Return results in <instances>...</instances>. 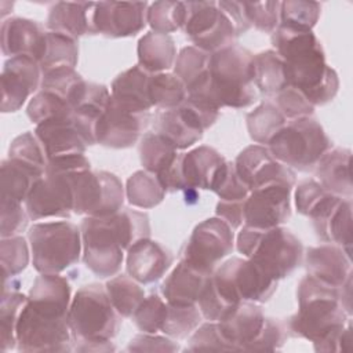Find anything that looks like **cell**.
Instances as JSON below:
<instances>
[{
  "instance_id": "obj_1",
  "label": "cell",
  "mask_w": 353,
  "mask_h": 353,
  "mask_svg": "<svg viewBox=\"0 0 353 353\" xmlns=\"http://www.w3.org/2000/svg\"><path fill=\"white\" fill-rule=\"evenodd\" d=\"M296 299L298 310L287 327L292 335L313 342L317 352L349 350L352 324L342 306L341 288L306 274L298 284Z\"/></svg>"
},
{
  "instance_id": "obj_2",
  "label": "cell",
  "mask_w": 353,
  "mask_h": 353,
  "mask_svg": "<svg viewBox=\"0 0 353 353\" xmlns=\"http://www.w3.org/2000/svg\"><path fill=\"white\" fill-rule=\"evenodd\" d=\"M272 44L283 59L290 87L299 90L313 106L325 105L335 98L338 74L327 65L323 46L312 30L279 26L272 33Z\"/></svg>"
},
{
  "instance_id": "obj_3",
  "label": "cell",
  "mask_w": 353,
  "mask_h": 353,
  "mask_svg": "<svg viewBox=\"0 0 353 353\" xmlns=\"http://www.w3.org/2000/svg\"><path fill=\"white\" fill-rule=\"evenodd\" d=\"M68 323L74 350H114L110 341L120 330L121 316L113 307L105 285L98 283L81 285L72 298Z\"/></svg>"
},
{
  "instance_id": "obj_4",
  "label": "cell",
  "mask_w": 353,
  "mask_h": 353,
  "mask_svg": "<svg viewBox=\"0 0 353 353\" xmlns=\"http://www.w3.org/2000/svg\"><path fill=\"white\" fill-rule=\"evenodd\" d=\"M91 164L84 154L50 159L46 174L28 194L25 208L32 221L69 218L74 210V176Z\"/></svg>"
},
{
  "instance_id": "obj_5",
  "label": "cell",
  "mask_w": 353,
  "mask_h": 353,
  "mask_svg": "<svg viewBox=\"0 0 353 353\" xmlns=\"http://www.w3.org/2000/svg\"><path fill=\"white\" fill-rule=\"evenodd\" d=\"M236 248L277 281L288 277L303 261L301 240L284 226L258 229L244 225L237 233Z\"/></svg>"
},
{
  "instance_id": "obj_6",
  "label": "cell",
  "mask_w": 353,
  "mask_h": 353,
  "mask_svg": "<svg viewBox=\"0 0 353 353\" xmlns=\"http://www.w3.org/2000/svg\"><path fill=\"white\" fill-rule=\"evenodd\" d=\"M210 95L222 109L223 106L241 109L256 99L254 84V54L233 44L211 54Z\"/></svg>"
},
{
  "instance_id": "obj_7",
  "label": "cell",
  "mask_w": 353,
  "mask_h": 353,
  "mask_svg": "<svg viewBox=\"0 0 353 353\" xmlns=\"http://www.w3.org/2000/svg\"><path fill=\"white\" fill-rule=\"evenodd\" d=\"M32 263L39 273L59 274L83 254L81 232L69 221L36 222L28 230Z\"/></svg>"
},
{
  "instance_id": "obj_8",
  "label": "cell",
  "mask_w": 353,
  "mask_h": 353,
  "mask_svg": "<svg viewBox=\"0 0 353 353\" xmlns=\"http://www.w3.org/2000/svg\"><path fill=\"white\" fill-rule=\"evenodd\" d=\"M331 148V139L312 116L290 120L268 143L276 160L298 171H313Z\"/></svg>"
},
{
  "instance_id": "obj_9",
  "label": "cell",
  "mask_w": 353,
  "mask_h": 353,
  "mask_svg": "<svg viewBox=\"0 0 353 353\" xmlns=\"http://www.w3.org/2000/svg\"><path fill=\"white\" fill-rule=\"evenodd\" d=\"M219 108L200 97H188L178 108L159 110L153 130L176 150L188 149L203 138V134L219 117Z\"/></svg>"
},
{
  "instance_id": "obj_10",
  "label": "cell",
  "mask_w": 353,
  "mask_h": 353,
  "mask_svg": "<svg viewBox=\"0 0 353 353\" xmlns=\"http://www.w3.org/2000/svg\"><path fill=\"white\" fill-rule=\"evenodd\" d=\"M211 279L218 292L233 305L241 301L268 302L277 290V280L248 258L226 259L214 270Z\"/></svg>"
},
{
  "instance_id": "obj_11",
  "label": "cell",
  "mask_w": 353,
  "mask_h": 353,
  "mask_svg": "<svg viewBox=\"0 0 353 353\" xmlns=\"http://www.w3.org/2000/svg\"><path fill=\"white\" fill-rule=\"evenodd\" d=\"M83 243V262L99 279L116 276L124 259V250L119 241L110 215L85 216L80 225Z\"/></svg>"
},
{
  "instance_id": "obj_12",
  "label": "cell",
  "mask_w": 353,
  "mask_h": 353,
  "mask_svg": "<svg viewBox=\"0 0 353 353\" xmlns=\"http://www.w3.org/2000/svg\"><path fill=\"white\" fill-rule=\"evenodd\" d=\"M17 349L19 352H72L73 338L68 317H58L23 306L17 328Z\"/></svg>"
},
{
  "instance_id": "obj_13",
  "label": "cell",
  "mask_w": 353,
  "mask_h": 353,
  "mask_svg": "<svg viewBox=\"0 0 353 353\" xmlns=\"http://www.w3.org/2000/svg\"><path fill=\"white\" fill-rule=\"evenodd\" d=\"M183 30L194 47L214 54L234 44L236 26L218 1H188Z\"/></svg>"
},
{
  "instance_id": "obj_14",
  "label": "cell",
  "mask_w": 353,
  "mask_h": 353,
  "mask_svg": "<svg viewBox=\"0 0 353 353\" xmlns=\"http://www.w3.org/2000/svg\"><path fill=\"white\" fill-rule=\"evenodd\" d=\"M125 190L121 181L108 171L85 170L74 176V210L77 215L109 216L123 208Z\"/></svg>"
},
{
  "instance_id": "obj_15",
  "label": "cell",
  "mask_w": 353,
  "mask_h": 353,
  "mask_svg": "<svg viewBox=\"0 0 353 353\" xmlns=\"http://www.w3.org/2000/svg\"><path fill=\"white\" fill-rule=\"evenodd\" d=\"M233 229L221 218L200 222L192 232L182 259L196 270L212 274L218 265L233 252Z\"/></svg>"
},
{
  "instance_id": "obj_16",
  "label": "cell",
  "mask_w": 353,
  "mask_h": 353,
  "mask_svg": "<svg viewBox=\"0 0 353 353\" xmlns=\"http://www.w3.org/2000/svg\"><path fill=\"white\" fill-rule=\"evenodd\" d=\"M295 182L277 181L250 192L244 201V225L270 229L283 226L291 216V192Z\"/></svg>"
},
{
  "instance_id": "obj_17",
  "label": "cell",
  "mask_w": 353,
  "mask_h": 353,
  "mask_svg": "<svg viewBox=\"0 0 353 353\" xmlns=\"http://www.w3.org/2000/svg\"><path fill=\"white\" fill-rule=\"evenodd\" d=\"M40 63L28 55L8 58L1 70V112H17L41 87Z\"/></svg>"
},
{
  "instance_id": "obj_18",
  "label": "cell",
  "mask_w": 353,
  "mask_h": 353,
  "mask_svg": "<svg viewBox=\"0 0 353 353\" xmlns=\"http://www.w3.org/2000/svg\"><path fill=\"white\" fill-rule=\"evenodd\" d=\"M152 119L150 112L135 113L125 110L112 101L101 114L95 125L97 143L112 148L125 149L137 143Z\"/></svg>"
},
{
  "instance_id": "obj_19",
  "label": "cell",
  "mask_w": 353,
  "mask_h": 353,
  "mask_svg": "<svg viewBox=\"0 0 353 353\" xmlns=\"http://www.w3.org/2000/svg\"><path fill=\"white\" fill-rule=\"evenodd\" d=\"M148 8L146 1L95 3V32L113 39L135 36L146 26Z\"/></svg>"
},
{
  "instance_id": "obj_20",
  "label": "cell",
  "mask_w": 353,
  "mask_h": 353,
  "mask_svg": "<svg viewBox=\"0 0 353 353\" xmlns=\"http://www.w3.org/2000/svg\"><path fill=\"white\" fill-rule=\"evenodd\" d=\"M34 134L41 142L48 160L62 156L84 154L88 146L95 145L73 113L37 124Z\"/></svg>"
},
{
  "instance_id": "obj_21",
  "label": "cell",
  "mask_w": 353,
  "mask_h": 353,
  "mask_svg": "<svg viewBox=\"0 0 353 353\" xmlns=\"http://www.w3.org/2000/svg\"><path fill=\"white\" fill-rule=\"evenodd\" d=\"M233 163L236 172L250 192L277 181H296L295 172L276 160L268 146L263 145L254 143L247 146L239 153Z\"/></svg>"
},
{
  "instance_id": "obj_22",
  "label": "cell",
  "mask_w": 353,
  "mask_h": 353,
  "mask_svg": "<svg viewBox=\"0 0 353 353\" xmlns=\"http://www.w3.org/2000/svg\"><path fill=\"white\" fill-rule=\"evenodd\" d=\"M266 319L258 303L241 301L216 323L233 350L252 352L254 345L265 328Z\"/></svg>"
},
{
  "instance_id": "obj_23",
  "label": "cell",
  "mask_w": 353,
  "mask_h": 353,
  "mask_svg": "<svg viewBox=\"0 0 353 353\" xmlns=\"http://www.w3.org/2000/svg\"><path fill=\"white\" fill-rule=\"evenodd\" d=\"M172 262V252L165 245L143 239L127 250L125 270L139 284H152L167 273Z\"/></svg>"
},
{
  "instance_id": "obj_24",
  "label": "cell",
  "mask_w": 353,
  "mask_h": 353,
  "mask_svg": "<svg viewBox=\"0 0 353 353\" xmlns=\"http://www.w3.org/2000/svg\"><path fill=\"white\" fill-rule=\"evenodd\" d=\"M317 236L324 243L342 247L347 255L352 248V200L334 194L313 216Z\"/></svg>"
},
{
  "instance_id": "obj_25",
  "label": "cell",
  "mask_w": 353,
  "mask_h": 353,
  "mask_svg": "<svg viewBox=\"0 0 353 353\" xmlns=\"http://www.w3.org/2000/svg\"><path fill=\"white\" fill-rule=\"evenodd\" d=\"M228 161L210 146H199L188 153H182L181 168L186 189L215 190L221 181Z\"/></svg>"
},
{
  "instance_id": "obj_26",
  "label": "cell",
  "mask_w": 353,
  "mask_h": 353,
  "mask_svg": "<svg viewBox=\"0 0 353 353\" xmlns=\"http://www.w3.org/2000/svg\"><path fill=\"white\" fill-rule=\"evenodd\" d=\"M47 30L33 19L12 17L1 23V52L6 57L28 55L37 62L43 55Z\"/></svg>"
},
{
  "instance_id": "obj_27",
  "label": "cell",
  "mask_w": 353,
  "mask_h": 353,
  "mask_svg": "<svg viewBox=\"0 0 353 353\" xmlns=\"http://www.w3.org/2000/svg\"><path fill=\"white\" fill-rule=\"evenodd\" d=\"M303 261L307 274L331 287L341 288L352 277L350 255L336 244L309 247L303 254Z\"/></svg>"
},
{
  "instance_id": "obj_28",
  "label": "cell",
  "mask_w": 353,
  "mask_h": 353,
  "mask_svg": "<svg viewBox=\"0 0 353 353\" xmlns=\"http://www.w3.org/2000/svg\"><path fill=\"white\" fill-rule=\"evenodd\" d=\"M72 302V288L66 277L61 274L40 273L28 294V305L37 312L68 317Z\"/></svg>"
},
{
  "instance_id": "obj_29",
  "label": "cell",
  "mask_w": 353,
  "mask_h": 353,
  "mask_svg": "<svg viewBox=\"0 0 353 353\" xmlns=\"http://www.w3.org/2000/svg\"><path fill=\"white\" fill-rule=\"evenodd\" d=\"M152 73L135 65L120 73L110 85L112 101L120 108L135 112L146 113L153 105L149 95Z\"/></svg>"
},
{
  "instance_id": "obj_30",
  "label": "cell",
  "mask_w": 353,
  "mask_h": 353,
  "mask_svg": "<svg viewBox=\"0 0 353 353\" xmlns=\"http://www.w3.org/2000/svg\"><path fill=\"white\" fill-rule=\"evenodd\" d=\"M210 276L181 259L161 284L163 298L174 306L197 305Z\"/></svg>"
},
{
  "instance_id": "obj_31",
  "label": "cell",
  "mask_w": 353,
  "mask_h": 353,
  "mask_svg": "<svg viewBox=\"0 0 353 353\" xmlns=\"http://www.w3.org/2000/svg\"><path fill=\"white\" fill-rule=\"evenodd\" d=\"M95 3L58 1L52 4L47 17V29L79 39L85 34H95L94 26Z\"/></svg>"
},
{
  "instance_id": "obj_32",
  "label": "cell",
  "mask_w": 353,
  "mask_h": 353,
  "mask_svg": "<svg viewBox=\"0 0 353 353\" xmlns=\"http://www.w3.org/2000/svg\"><path fill=\"white\" fill-rule=\"evenodd\" d=\"M352 152L345 148H331L314 167L319 183L332 194L352 199L350 181Z\"/></svg>"
},
{
  "instance_id": "obj_33",
  "label": "cell",
  "mask_w": 353,
  "mask_h": 353,
  "mask_svg": "<svg viewBox=\"0 0 353 353\" xmlns=\"http://www.w3.org/2000/svg\"><path fill=\"white\" fill-rule=\"evenodd\" d=\"M44 174V168L7 157L1 161V200L25 204L34 182Z\"/></svg>"
},
{
  "instance_id": "obj_34",
  "label": "cell",
  "mask_w": 353,
  "mask_h": 353,
  "mask_svg": "<svg viewBox=\"0 0 353 353\" xmlns=\"http://www.w3.org/2000/svg\"><path fill=\"white\" fill-rule=\"evenodd\" d=\"M211 54L194 47H183L174 63V73L185 84L188 95L204 92L210 85Z\"/></svg>"
},
{
  "instance_id": "obj_35",
  "label": "cell",
  "mask_w": 353,
  "mask_h": 353,
  "mask_svg": "<svg viewBox=\"0 0 353 353\" xmlns=\"http://www.w3.org/2000/svg\"><path fill=\"white\" fill-rule=\"evenodd\" d=\"M138 65L149 73H163L174 68L176 47L170 34L148 32L138 41Z\"/></svg>"
},
{
  "instance_id": "obj_36",
  "label": "cell",
  "mask_w": 353,
  "mask_h": 353,
  "mask_svg": "<svg viewBox=\"0 0 353 353\" xmlns=\"http://www.w3.org/2000/svg\"><path fill=\"white\" fill-rule=\"evenodd\" d=\"M254 84L268 97H276L288 87L283 59L274 50H266L254 55Z\"/></svg>"
},
{
  "instance_id": "obj_37",
  "label": "cell",
  "mask_w": 353,
  "mask_h": 353,
  "mask_svg": "<svg viewBox=\"0 0 353 353\" xmlns=\"http://www.w3.org/2000/svg\"><path fill=\"white\" fill-rule=\"evenodd\" d=\"M77 59L79 47L76 39L63 33L47 30L44 51L39 59L43 73L63 68L74 69Z\"/></svg>"
},
{
  "instance_id": "obj_38",
  "label": "cell",
  "mask_w": 353,
  "mask_h": 353,
  "mask_svg": "<svg viewBox=\"0 0 353 353\" xmlns=\"http://www.w3.org/2000/svg\"><path fill=\"white\" fill-rule=\"evenodd\" d=\"M245 121L250 138L258 145L268 146L269 141L285 125L287 119L273 102L268 101L250 112Z\"/></svg>"
},
{
  "instance_id": "obj_39",
  "label": "cell",
  "mask_w": 353,
  "mask_h": 353,
  "mask_svg": "<svg viewBox=\"0 0 353 353\" xmlns=\"http://www.w3.org/2000/svg\"><path fill=\"white\" fill-rule=\"evenodd\" d=\"M178 150L157 132H146L141 137L139 159L143 170L156 176L164 172L178 157Z\"/></svg>"
},
{
  "instance_id": "obj_40",
  "label": "cell",
  "mask_w": 353,
  "mask_h": 353,
  "mask_svg": "<svg viewBox=\"0 0 353 353\" xmlns=\"http://www.w3.org/2000/svg\"><path fill=\"white\" fill-rule=\"evenodd\" d=\"M113 307L121 317H132L145 299V291L138 281L128 274H116L105 284Z\"/></svg>"
},
{
  "instance_id": "obj_41",
  "label": "cell",
  "mask_w": 353,
  "mask_h": 353,
  "mask_svg": "<svg viewBox=\"0 0 353 353\" xmlns=\"http://www.w3.org/2000/svg\"><path fill=\"white\" fill-rule=\"evenodd\" d=\"M165 196V190L157 176L146 170L134 172L125 186V197L128 203L138 208H153L159 205Z\"/></svg>"
},
{
  "instance_id": "obj_42",
  "label": "cell",
  "mask_w": 353,
  "mask_h": 353,
  "mask_svg": "<svg viewBox=\"0 0 353 353\" xmlns=\"http://www.w3.org/2000/svg\"><path fill=\"white\" fill-rule=\"evenodd\" d=\"M149 95L154 108L165 110L178 108L188 98V91L175 73L163 72L152 74Z\"/></svg>"
},
{
  "instance_id": "obj_43",
  "label": "cell",
  "mask_w": 353,
  "mask_h": 353,
  "mask_svg": "<svg viewBox=\"0 0 353 353\" xmlns=\"http://www.w3.org/2000/svg\"><path fill=\"white\" fill-rule=\"evenodd\" d=\"M110 219L124 251L139 240L150 239V223L145 212L121 208L116 214L110 215Z\"/></svg>"
},
{
  "instance_id": "obj_44",
  "label": "cell",
  "mask_w": 353,
  "mask_h": 353,
  "mask_svg": "<svg viewBox=\"0 0 353 353\" xmlns=\"http://www.w3.org/2000/svg\"><path fill=\"white\" fill-rule=\"evenodd\" d=\"M186 17V1H154L148 8L149 26L153 32L163 34L183 29Z\"/></svg>"
},
{
  "instance_id": "obj_45",
  "label": "cell",
  "mask_w": 353,
  "mask_h": 353,
  "mask_svg": "<svg viewBox=\"0 0 353 353\" xmlns=\"http://www.w3.org/2000/svg\"><path fill=\"white\" fill-rule=\"evenodd\" d=\"M28 302V296L17 291H3L1 306H0V341L1 352L12 350L17 347L15 328L19 314Z\"/></svg>"
},
{
  "instance_id": "obj_46",
  "label": "cell",
  "mask_w": 353,
  "mask_h": 353,
  "mask_svg": "<svg viewBox=\"0 0 353 353\" xmlns=\"http://www.w3.org/2000/svg\"><path fill=\"white\" fill-rule=\"evenodd\" d=\"M72 113L73 110L68 99L52 91L41 88L33 95L26 108L29 120L36 125L50 119L70 116Z\"/></svg>"
},
{
  "instance_id": "obj_47",
  "label": "cell",
  "mask_w": 353,
  "mask_h": 353,
  "mask_svg": "<svg viewBox=\"0 0 353 353\" xmlns=\"http://www.w3.org/2000/svg\"><path fill=\"white\" fill-rule=\"evenodd\" d=\"M321 6L317 1H281L280 25L295 30H312L320 17Z\"/></svg>"
},
{
  "instance_id": "obj_48",
  "label": "cell",
  "mask_w": 353,
  "mask_h": 353,
  "mask_svg": "<svg viewBox=\"0 0 353 353\" xmlns=\"http://www.w3.org/2000/svg\"><path fill=\"white\" fill-rule=\"evenodd\" d=\"M201 317L203 316L197 305L174 306L168 303L167 316L161 327V332L175 339L188 338L200 325Z\"/></svg>"
},
{
  "instance_id": "obj_49",
  "label": "cell",
  "mask_w": 353,
  "mask_h": 353,
  "mask_svg": "<svg viewBox=\"0 0 353 353\" xmlns=\"http://www.w3.org/2000/svg\"><path fill=\"white\" fill-rule=\"evenodd\" d=\"M0 261L4 283L19 274L29 263L28 243L22 236L3 237L0 243Z\"/></svg>"
},
{
  "instance_id": "obj_50",
  "label": "cell",
  "mask_w": 353,
  "mask_h": 353,
  "mask_svg": "<svg viewBox=\"0 0 353 353\" xmlns=\"http://www.w3.org/2000/svg\"><path fill=\"white\" fill-rule=\"evenodd\" d=\"M168 303L159 294H150L143 299L139 307L132 314V320L139 331L156 334L161 331L167 316Z\"/></svg>"
},
{
  "instance_id": "obj_51",
  "label": "cell",
  "mask_w": 353,
  "mask_h": 353,
  "mask_svg": "<svg viewBox=\"0 0 353 353\" xmlns=\"http://www.w3.org/2000/svg\"><path fill=\"white\" fill-rule=\"evenodd\" d=\"M332 193L325 190L319 181L313 178L302 179L295 189V207L301 215L312 216L316 214L330 199Z\"/></svg>"
},
{
  "instance_id": "obj_52",
  "label": "cell",
  "mask_w": 353,
  "mask_h": 353,
  "mask_svg": "<svg viewBox=\"0 0 353 353\" xmlns=\"http://www.w3.org/2000/svg\"><path fill=\"white\" fill-rule=\"evenodd\" d=\"M281 1L243 3L245 17L251 26L263 33H273L280 25Z\"/></svg>"
},
{
  "instance_id": "obj_53",
  "label": "cell",
  "mask_w": 353,
  "mask_h": 353,
  "mask_svg": "<svg viewBox=\"0 0 353 353\" xmlns=\"http://www.w3.org/2000/svg\"><path fill=\"white\" fill-rule=\"evenodd\" d=\"M186 350H233L222 335L216 321H207L197 327L188 341Z\"/></svg>"
},
{
  "instance_id": "obj_54",
  "label": "cell",
  "mask_w": 353,
  "mask_h": 353,
  "mask_svg": "<svg viewBox=\"0 0 353 353\" xmlns=\"http://www.w3.org/2000/svg\"><path fill=\"white\" fill-rule=\"evenodd\" d=\"M285 119L294 120L299 117L312 116L314 106L307 101V98L294 87H285L274 97L273 102Z\"/></svg>"
},
{
  "instance_id": "obj_55",
  "label": "cell",
  "mask_w": 353,
  "mask_h": 353,
  "mask_svg": "<svg viewBox=\"0 0 353 353\" xmlns=\"http://www.w3.org/2000/svg\"><path fill=\"white\" fill-rule=\"evenodd\" d=\"M23 203L1 200V239L18 236L28 226L29 214Z\"/></svg>"
},
{
  "instance_id": "obj_56",
  "label": "cell",
  "mask_w": 353,
  "mask_h": 353,
  "mask_svg": "<svg viewBox=\"0 0 353 353\" xmlns=\"http://www.w3.org/2000/svg\"><path fill=\"white\" fill-rule=\"evenodd\" d=\"M214 192L218 194L219 200L226 201H244L250 194L248 188L236 172L234 163L232 161H228L226 170Z\"/></svg>"
},
{
  "instance_id": "obj_57",
  "label": "cell",
  "mask_w": 353,
  "mask_h": 353,
  "mask_svg": "<svg viewBox=\"0 0 353 353\" xmlns=\"http://www.w3.org/2000/svg\"><path fill=\"white\" fill-rule=\"evenodd\" d=\"M127 350L130 352H175L179 350V345L170 339V336H157L156 334H139L134 336Z\"/></svg>"
},
{
  "instance_id": "obj_58",
  "label": "cell",
  "mask_w": 353,
  "mask_h": 353,
  "mask_svg": "<svg viewBox=\"0 0 353 353\" xmlns=\"http://www.w3.org/2000/svg\"><path fill=\"white\" fill-rule=\"evenodd\" d=\"M244 201L219 200L215 208V214L232 229H237L244 223Z\"/></svg>"
},
{
  "instance_id": "obj_59",
  "label": "cell",
  "mask_w": 353,
  "mask_h": 353,
  "mask_svg": "<svg viewBox=\"0 0 353 353\" xmlns=\"http://www.w3.org/2000/svg\"><path fill=\"white\" fill-rule=\"evenodd\" d=\"M219 7L226 12V15L230 18L233 25L236 26L237 34L245 33L251 25L245 17V11L243 7V3L240 1H218Z\"/></svg>"
}]
</instances>
